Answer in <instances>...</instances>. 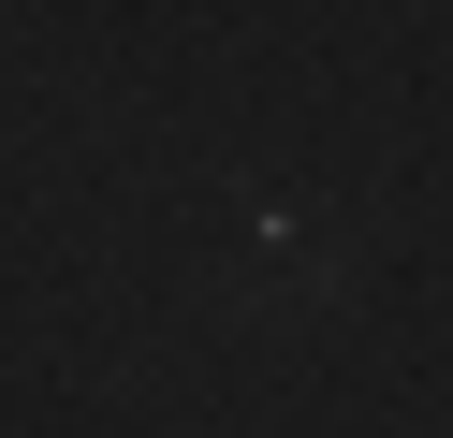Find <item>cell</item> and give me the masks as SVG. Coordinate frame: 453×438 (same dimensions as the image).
<instances>
[{"label": "cell", "instance_id": "cell-1", "mask_svg": "<svg viewBox=\"0 0 453 438\" xmlns=\"http://www.w3.org/2000/svg\"><path fill=\"white\" fill-rule=\"evenodd\" d=\"M336 278H351V263H336V249H307V234H278V249L249 263L234 292H249V307H307V292H336Z\"/></svg>", "mask_w": 453, "mask_h": 438}]
</instances>
